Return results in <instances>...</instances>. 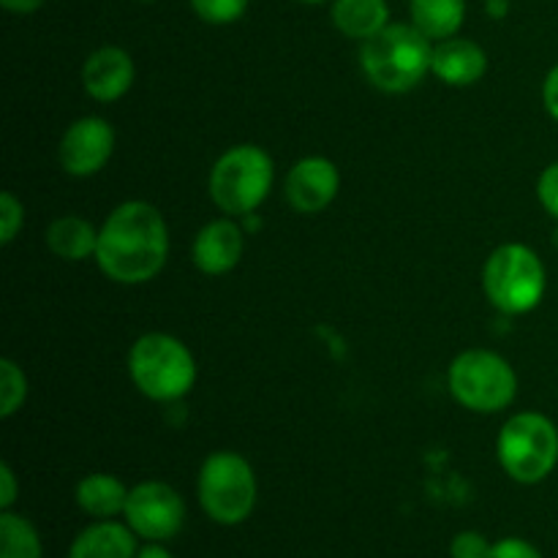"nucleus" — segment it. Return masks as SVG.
<instances>
[{
  "label": "nucleus",
  "mask_w": 558,
  "mask_h": 558,
  "mask_svg": "<svg viewBox=\"0 0 558 558\" xmlns=\"http://www.w3.org/2000/svg\"><path fill=\"white\" fill-rule=\"evenodd\" d=\"M507 0H488V14L494 16V20H499V16L507 14Z\"/></svg>",
  "instance_id": "7c9ffc66"
},
{
  "label": "nucleus",
  "mask_w": 558,
  "mask_h": 558,
  "mask_svg": "<svg viewBox=\"0 0 558 558\" xmlns=\"http://www.w3.org/2000/svg\"><path fill=\"white\" fill-rule=\"evenodd\" d=\"M245 229L229 218L205 223L191 245V262L205 276H227L240 265L245 251Z\"/></svg>",
  "instance_id": "f8f14e48"
},
{
  "label": "nucleus",
  "mask_w": 558,
  "mask_h": 558,
  "mask_svg": "<svg viewBox=\"0 0 558 558\" xmlns=\"http://www.w3.org/2000/svg\"><path fill=\"white\" fill-rule=\"evenodd\" d=\"M196 496L213 523L238 526L248 521L259 499V485L251 463L240 452L218 450L205 458L196 477Z\"/></svg>",
  "instance_id": "423d86ee"
},
{
  "label": "nucleus",
  "mask_w": 558,
  "mask_h": 558,
  "mask_svg": "<svg viewBox=\"0 0 558 558\" xmlns=\"http://www.w3.org/2000/svg\"><path fill=\"white\" fill-rule=\"evenodd\" d=\"M338 191H341V172L325 156L300 158L287 172V183H283L287 202L292 205V210L303 213V216H316V213L327 210L336 202Z\"/></svg>",
  "instance_id": "9b49d317"
},
{
  "label": "nucleus",
  "mask_w": 558,
  "mask_h": 558,
  "mask_svg": "<svg viewBox=\"0 0 558 558\" xmlns=\"http://www.w3.org/2000/svg\"><path fill=\"white\" fill-rule=\"evenodd\" d=\"M114 153V129L98 114H85L63 131L58 161L71 178H93L109 163Z\"/></svg>",
  "instance_id": "9d476101"
},
{
  "label": "nucleus",
  "mask_w": 558,
  "mask_h": 558,
  "mask_svg": "<svg viewBox=\"0 0 558 558\" xmlns=\"http://www.w3.org/2000/svg\"><path fill=\"white\" fill-rule=\"evenodd\" d=\"M488 558H543V554H539L529 539L505 537L499 539V543H494Z\"/></svg>",
  "instance_id": "a878e982"
},
{
  "label": "nucleus",
  "mask_w": 558,
  "mask_h": 558,
  "mask_svg": "<svg viewBox=\"0 0 558 558\" xmlns=\"http://www.w3.org/2000/svg\"><path fill=\"white\" fill-rule=\"evenodd\" d=\"M27 376L14 360H0V417L9 420L25 407Z\"/></svg>",
  "instance_id": "412c9836"
},
{
  "label": "nucleus",
  "mask_w": 558,
  "mask_h": 558,
  "mask_svg": "<svg viewBox=\"0 0 558 558\" xmlns=\"http://www.w3.org/2000/svg\"><path fill=\"white\" fill-rule=\"evenodd\" d=\"M496 456L507 477L515 483H543L558 466L556 423L539 412L512 414L496 439Z\"/></svg>",
  "instance_id": "0eeeda50"
},
{
  "label": "nucleus",
  "mask_w": 558,
  "mask_h": 558,
  "mask_svg": "<svg viewBox=\"0 0 558 558\" xmlns=\"http://www.w3.org/2000/svg\"><path fill=\"white\" fill-rule=\"evenodd\" d=\"M488 71V52L472 38H445L434 44L430 74L439 76L450 87H469L480 82Z\"/></svg>",
  "instance_id": "4468645a"
},
{
  "label": "nucleus",
  "mask_w": 558,
  "mask_h": 558,
  "mask_svg": "<svg viewBox=\"0 0 558 558\" xmlns=\"http://www.w3.org/2000/svg\"><path fill=\"white\" fill-rule=\"evenodd\" d=\"M136 558H174V556L169 554V550L163 548L161 543H147L145 548H140V554H136Z\"/></svg>",
  "instance_id": "c756f323"
},
{
  "label": "nucleus",
  "mask_w": 558,
  "mask_h": 558,
  "mask_svg": "<svg viewBox=\"0 0 558 558\" xmlns=\"http://www.w3.org/2000/svg\"><path fill=\"white\" fill-rule=\"evenodd\" d=\"M123 518L136 537L147 543H167L183 532L185 501L172 485L147 480L131 488Z\"/></svg>",
  "instance_id": "1a4fd4ad"
},
{
  "label": "nucleus",
  "mask_w": 558,
  "mask_h": 558,
  "mask_svg": "<svg viewBox=\"0 0 558 558\" xmlns=\"http://www.w3.org/2000/svg\"><path fill=\"white\" fill-rule=\"evenodd\" d=\"M129 376L150 401L174 403L194 390L199 368L180 338L169 332H145L129 352Z\"/></svg>",
  "instance_id": "7ed1b4c3"
},
{
  "label": "nucleus",
  "mask_w": 558,
  "mask_h": 558,
  "mask_svg": "<svg viewBox=\"0 0 558 558\" xmlns=\"http://www.w3.org/2000/svg\"><path fill=\"white\" fill-rule=\"evenodd\" d=\"M136 534L129 523L96 521L82 529L69 548V558H136Z\"/></svg>",
  "instance_id": "2eb2a0df"
},
{
  "label": "nucleus",
  "mask_w": 558,
  "mask_h": 558,
  "mask_svg": "<svg viewBox=\"0 0 558 558\" xmlns=\"http://www.w3.org/2000/svg\"><path fill=\"white\" fill-rule=\"evenodd\" d=\"M169 256V227L150 202L131 199L114 207L98 229L93 259L114 283L140 287L163 270Z\"/></svg>",
  "instance_id": "f257e3e1"
},
{
  "label": "nucleus",
  "mask_w": 558,
  "mask_h": 558,
  "mask_svg": "<svg viewBox=\"0 0 558 558\" xmlns=\"http://www.w3.org/2000/svg\"><path fill=\"white\" fill-rule=\"evenodd\" d=\"M434 41L412 22H390L385 31L360 44V69L381 93L414 90L430 74Z\"/></svg>",
  "instance_id": "f03ea898"
},
{
  "label": "nucleus",
  "mask_w": 558,
  "mask_h": 558,
  "mask_svg": "<svg viewBox=\"0 0 558 558\" xmlns=\"http://www.w3.org/2000/svg\"><path fill=\"white\" fill-rule=\"evenodd\" d=\"M276 183V167L265 147L234 145L213 163L207 191L213 205L232 218H245L262 207Z\"/></svg>",
  "instance_id": "20e7f679"
},
{
  "label": "nucleus",
  "mask_w": 558,
  "mask_h": 558,
  "mask_svg": "<svg viewBox=\"0 0 558 558\" xmlns=\"http://www.w3.org/2000/svg\"><path fill=\"white\" fill-rule=\"evenodd\" d=\"M47 248L63 262H85L96 256L98 229L82 216H60L49 223Z\"/></svg>",
  "instance_id": "a211bd4d"
},
{
  "label": "nucleus",
  "mask_w": 558,
  "mask_h": 558,
  "mask_svg": "<svg viewBox=\"0 0 558 558\" xmlns=\"http://www.w3.org/2000/svg\"><path fill=\"white\" fill-rule=\"evenodd\" d=\"M483 289L496 311L523 316L543 303L548 272L537 251L523 243H505L485 262Z\"/></svg>",
  "instance_id": "39448f33"
},
{
  "label": "nucleus",
  "mask_w": 558,
  "mask_h": 558,
  "mask_svg": "<svg viewBox=\"0 0 558 558\" xmlns=\"http://www.w3.org/2000/svg\"><path fill=\"white\" fill-rule=\"evenodd\" d=\"M142 3H153V0H142Z\"/></svg>",
  "instance_id": "473e14b6"
},
{
  "label": "nucleus",
  "mask_w": 558,
  "mask_h": 558,
  "mask_svg": "<svg viewBox=\"0 0 558 558\" xmlns=\"http://www.w3.org/2000/svg\"><path fill=\"white\" fill-rule=\"evenodd\" d=\"M543 104H545V109H548L550 118H554L558 123V63L548 71V76H545Z\"/></svg>",
  "instance_id": "cd10ccee"
},
{
  "label": "nucleus",
  "mask_w": 558,
  "mask_h": 558,
  "mask_svg": "<svg viewBox=\"0 0 558 558\" xmlns=\"http://www.w3.org/2000/svg\"><path fill=\"white\" fill-rule=\"evenodd\" d=\"M25 223V205L11 191L0 194V243L9 245Z\"/></svg>",
  "instance_id": "5701e85b"
},
{
  "label": "nucleus",
  "mask_w": 558,
  "mask_h": 558,
  "mask_svg": "<svg viewBox=\"0 0 558 558\" xmlns=\"http://www.w3.org/2000/svg\"><path fill=\"white\" fill-rule=\"evenodd\" d=\"M129 494L123 480H118L114 474H87L76 485V507H80L85 515L96 518V521H114L118 515H123L125 505H129Z\"/></svg>",
  "instance_id": "dca6fc26"
},
{
  "label": "nucleus",
  "mask_w": 558,
  "mask_h": 558,
  "mask_svg": "<svg viewBox=\"0 0 558 558\" xmlns=\"http://www.w3.org/2000/svg\"><path fill=\"white\" fill-rule=\"evenodd\" d=\"M412 25H417L430 41L458 36L466 20V0H409Z\"/></svg>",
  "instance_id": "6ab92c4d"
},
{
  "label": "nucleus",
  "mask_w": 558,
  "mask_h": 558,
  "mask_svg": "<svg viewBox=\"0 0 558 558\" xmlns=\"http://www.w3.org/2000/svg\"><path fill=\"white\" fill-rule=\"evenodd\" d=\"M447 390L474 414H496L518 396V374L501 354L490 349H469L450 363Z\"/></svg>",
  "instance_id": "6e6552de"
},
{
  "label": "nucleus",
  "mask_w": 558,
  "mask_h": 558,
  "mask_svg": "<svg viewBox=\"0 0 558 558\" xmlns=\"http://www.w3.org/2000/svg\"><path fill=\"white\" fill-rule=\"evenodd\" d=\"M330 16L341 36L363 44L390 25V5L387 0H332Z\"/></svg>",
  "instance_id": "f3484780"
},
{
  "label": "nucleus",
  "mask_w": 558,
  "mask_h": 558,
  "mask_svg": "<svg viewBox=\"0 0 558 558\" xmlns=\"http://www.w3.org/2000/svg\"><path fill=\"white\" fill-rule=\"evenodd\" d=\"M300 3H308V5H319V3H330V0H300Z\"/></svg>",
  "instance_id": "2f4dec72"
},
{
  "label": "nucleus",
  "mask_w": 558,
  "mask_h": 558,
  "mask_svg": "<svg viewBox=\"0 0 558 558\" xmlns=\"http://www.w3.org/2000/svg\"><path fill=\"white\" fill-rule=\"evenodd\" d=\"M20 496V485H16V474L9 463H0V510H11Z\"/></svg>",
  "instance_id": "bb28decb"
},
{
  "label": "nucleus",
  "mask_w": 558,
  "mask_h": 558,
  "mask_svg": "<svg viewBox=\"0 0 558 558\" xmlns=\"http://www.w3.org/2000/svg\"><path fill=\"white\" fill-rule=\"evenodd\" d=\"M44 3H47V0H0V5H3L5 11H11V14H33V11L41 9Z\"/></svg>",
  "instance_id": "c85d7f7f"
},
{
  "label": "nucleus",
  "mask_w": 558,
  "mask_h": 558,
  "mask_svg": "<svg viewBox=\"0 0 558 558\" xmlns=\"http://www.w3.org/2000/svg\"><path fill=\"white\" fill-rule=\"evenodd\" d=\"M136 76L134 58L123 47H101L82 63V87L98 104L120 101Z\"/></svg>",
  "instance_id": "ddd939ff"
},
{
  "label": "nucleus",
  "mask_w": 558,
  "mask_h": 558,
  "mask_svg": "<svg viewBox=\"0 0 558 558\" xmlns=\"http://www.w3.org/2000/svg\"><path fill=\"white\" fill-rule=\"evenodd\" d=\"M537 199L545 207L548 216H554L558 221V161L543 169L537 180Z\"/></svg>",
  "instance_id": "393cba45"
},
{
  "label": "nucleus",
  "mask_w": 558,
  "mask_h": 558,
  "mask_svg": "<svg viewBox=\"0 0 558 558\" xmlns=\"http://www.w3.org/2000/svg\"><path fill=\"white\" fill-rule=\"evenodd\" d=\"M189 3L207 25H232L248 9V0H189Z\"/></svg>",
  "instance_id": "4be33fe9"
},
{
  "label": "nucleus",
  "mask_w": 558,
  "mask_h": 558,
  "mask_svg": "<svg viewBox=\"0 0 558 558\" xmlns=\"http://www.w3.org/2000/svg\"><path fill=\"white\" fill-rule=\"evenodd\" d=\"M494 543L480 532H461L452 537L450 543V558H488Z\"/></svg>",
  "instance_id": "b1692460"
},
{
  "label": "nucleus",
  "mask_w": 558,
  "mask_h": 558,
  "mask_svg": "<svg viewBox=\"0 0 558 558\" xmlns=\"http://www.w3.org/2000/svg\"><path fill=\"white\" fill-rule=\"evenodd\" d=\"M0 558H44L36 526L11 510L0 515Z\"/></svg>",
  "instance_id": "aec40b11"
}]
</instances>
